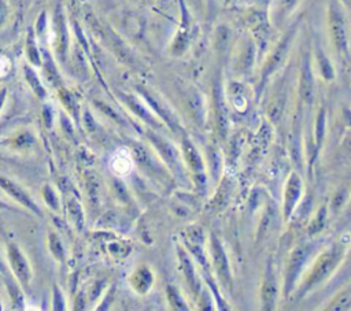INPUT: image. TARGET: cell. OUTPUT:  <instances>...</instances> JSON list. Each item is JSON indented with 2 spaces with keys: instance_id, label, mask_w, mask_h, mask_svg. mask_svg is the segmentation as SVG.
Returning a JSON list of instances; mask_svg holds the SVG:
<instances>
[{
  "instance_id": "d6986e66",
  "label": "cell",
  "mask_w": 351,
  "mask_h": 311,
  "mask_svg": "<svg viewBox=\"0 0 351 311\" xmlns=\"http://www.w3.org/2000/svg\"><path fill=\"white\" fill-rule=\"evenodd\" d=\"M23 73H25V79H26V82L29 84V86L32 88V90L36 93V96H37L38 99H44V97L47 96V90H45L43 82L40 81L38 75H37L36 71L33 70V67L29 66V64H25V66H23Z\"/></svg>"
},
{
  "instance_id": "6da1fadb",
  "label": "cell",
  "mask_w": 351,
  "mask_h": 311,
  "mask_svg": "<svg viewBox=\"0 0 351 311\" xmlns=\"http://www.w3.org/2000/svg\"><path fill=\"white\" fill-rule=\"evenodd\" d=\"M341 258H343V247H340L339 244H333L329 249L321 253L317 262L314 263L311 271L304 279L303 290H308L315 285L321 284L324 279H326L330 275V273L337 267V264L341 262Z\"/></svg>"
},
{
  "instance_id": "3957f363",
  "label": "cell",
  "mask_w": 351,
  "mask_h": 311,
  "mask_svg": "<svg viewBox=\"0 0 351 311\" xmlns=\"http://www.w3.org/2000/svg\"><path fill=\"white\" fill-rule=\"evenodd\" d=\"M310 251H311V247L307 245V244H300L298 248L293 249V252L291 253V258H289V264L287 267V273H285V288H284V292L285 295L289 293V290L292 289L296 278L299 277V273L302 271L303 269V264L306 263V259L308 258L310 255Z\"/></svg>"
},
{
  "instance_id": "5b68a950",
  "label": "cell",
  "mask_w": 351,
  "mask_h": 311,
  "mask_svg": "<svg viewBox=\"0 0 351 311\" xmlns=\"http://www.w3.org/2000/svg\"><path fill=\"white\" fill-rule=\"evenodd\" d=\"M0 188L8 193L16 203H19L21 206L26 207L27 210H30L33 214L41 216L43 212L40 210V207L37 206V203L30 197V195L21 186L18 185L15 181H12L11 178L5 177V175H0Z\"/></svg>"
},
{
  "instance_id": "484cf974",
  "label": "cell",
  "mask_w": 351,
  "mask_h": 311,
  "mask_svg": "<svg viewBox=\"0 0 351 311\" xmlns=\"http://www.w3.org/2000/svg\"><path fill=\"white\" fill-rule=\"evenodd\" d=\"M53 308L58 311H62L64 308V300L60 289L55 285L53 286Z\"/></svg>"
},
{
  "instance_id": "4316f807",
  "label": "cell",
  "mask_w": 351,
  "mask_h": 311,
  "mask_svg": "<svg viewBox=\"0 0 351 311\" xmlns=\"http://www.w3.org/2000/svg\"><path fill=\"white\" fill-rule=\"evenodd\" d=\"M10 67H11L10 60L5 56L0 55V77H4L10 71Z\"/></svg>"
},
{
  "instance_id": "7a4b0ae2",
  "label": "cell",
  "mask_w": 351,
  "mask_h": 311,
  "mask_svg": "<svg viewBox=\"0 0 351 311\" xmlns=\"http://www.w3.org/2000/svg\"><path fill=\"white\" fill-rule=\"evenodd\" d=\"M7 253H8V263H10V267L12 270L14 277L16 278L18 284L23 289L27 290L30 288V281H32L33 273H32L30 264H29L25 253L22 252L19 245L14 241L8 242Z\"/></svg>"
},
{
  "instance_id": "9a60e30c",
  "label": "cell",
  "mask_w": 351,
  "mask_h": 311,
  "mask_svg": "<svg viewBox=\"0 0 351 311\" xmlns=\"http://www.w3.org/2000/svg\"><path fill=\"white\" fill-rule=\"evenodd\" d=\"M25 52H26V58L29 60V63L34 67H41L43 59H41V53L40 49L36 44V36L32 27L27 29V34H26V44H25Z\"/></svg>"
},
{
  "instance_id": "8992f818",
  "label": "cell",
  "mask_w": 351,
  "mask_h": 311,
  "mask_svg": "<svg viewBox=\"0 0 351 311\" xmlns=\"http://www.w3.org/2000/svg\"><path fill=\"white\" fill-rule=\"evenodd\" d=\"M211 255H213V263H214V267L217 270L219 279L230 288L232 286V275H230L228 258H226V253H225L221 242L218 241V238L215 236L211 237Z\"/></svg>"
},
{
  "instance_id": "83f0119b",
  "label": "cell",
  "mask_w": 351,
  "mask_h": 311,
  "mask_svg": "<svg viewBox=\"0 0 351 311\" xmlns=\"http://www.w3.org/2000/svg\"><path fill=\"white\" fill-rule=\"evenodd\" d=\"M7 16H8V7L4 0H0V26L5 22Z\"/></svg>"
},
{
  "instance_id": "d4e9b609",
  "label": "cell",
  "mask_w": 351,
  "mask_h": 311,
  "mask_svg": "<svg viewBox=\"0 0 351 311\" xmlns=\"http://www.w3.org/2000/svg\"><path fill=\"white\" fill-rule=\"evenodd\" d=\"M43 193H44V199H45L47 204H48L51 208L58 210V200H56V197H55V195H53L52 188H51L49 185H47V186L44 188V190H43Z\"/></svg>"
},
{
  "instance_id": "5bb4252c",
  "label": "cell",
  "mask_w": 351,
  "mask_h": 311,
  "mask_svg": "<svg viewBox=\"0 0 351 311\" xmlns=\"http://www.w3.org/2000/svg\"><path fill=\"white\" fill-rule=\"evenodd\" d=\"M311 75L313 74L310 69V62H308V58H306L302 73H300V96L303 101L308 104L313 101V90H314V81Z\"/></svg>"
},
{
  "instance_id": "f546056e",
  "label": "cell",
  "mask_w": 351,
  "mask_h": 311,
  "mask_svg": "<svg viewBox=\"0 0 351 311\" xmlns=\"http://www.w3.org/2000/svg\"><path fill=\"white\" fill-rule=\"evenodd\" d=\"M5 97H7V89L5 88H1L0 89V111L4 105V101H5Z\"/></svg>"
},
{
  "instance_id": "ac0fdd59",
  "label": "cell",
  "mask_w": 351,
  "mask_h": 311,
  "mask_svg": "<svg viewBox=\"0 0 351 311\" xmlns=\"http://www.w3.org/2000/svg\"><path fill=\"white\" fill-rule=\"evenodd\" d=\"M41 59H43V69H44V73H45V77L47 79L55 85V86H59L62 84V79H60V75L55 67V62L52 59V56L49 55V52L47 49L43 51V55H41Z\"/></svg>"
},
{
  "instance_id": "4fadbf2b",
  "label": "cell",
  "mask_w": 351,
  "mask_h": 311,
  "mask_svg": "<svg viewBox=\"0 0 351 311\" xmlns=\"http://www.w3.org/2000/svg\"><path fill=\"white\" fill-rule=\"evenodd\" d=\"M55 27H56V38H58V53L63 59L67 48V27H66V19L60 5H58L55 12Z\"/></svg>"
},
{
  "instance_id": "2e32d148",
  "label": "cell",
  "mask_w": 351,
  "mask_h": 311,
  "mask_svg": "<svg viewBox=\"0 0 351 311\" xmlns=\"http://www.w3.org/2000/svg\"><path fill=\"white\" fill-rule=\"evenodd\" d=\"M152 284V275L147 267L137 269L133 275L130 277V285L138 293H145Z\"/></svg>"
},
{
  "instance_id": "7c38bea8",
  "label": "cell",
  "mask_w": 351,
  "mask_h": 311,
  "mask_svg": "<svg viewBox=\"0 0 351 311\" xmlns=\"http://www.w3.org/2000/svg\"><path fill=\"white\" fill-rule=\"evenodd\" d=\"M292 36H293V32H288V33L284 36V38L281 40V42L277 45V48L274 49V52H273V55L270 56V60L267 62V66H266V69H265V71H263V77H265V78L282 62V59H284V56H285V53H287V51H288V47H289V44H291Z\"/></svg>"
},
{
  "instance_id": "8fae6325",
  "label": "cell",
  "mask_w": 351,
  "mask_h": 311,
  "mask_svg": "<svg viewBox=\"0 0 351 311\" xmlns=\"http://www.w3.org/2000/svg\"><path fill=\"white\" fill-rule=\"evenodd\" d=\"M182 153H184L185 162L188 163L189 169L195 173V175L196 177H203L204 167H203L202 156L196 151L195 145L186 137H184V140H182Z\"/></svg>"
},
{
  "instance_id": "e0dca14e",
  "label": "cell",
  "mask_w": 351,
  "mask_h": 311,
  "mask_svg": "<svg viewBox=\"0 0 351 311\" xmlns=\"http://www.w3.org/2000/svg\"><path fill=\"white\" fill-rule=\"evenodd\" d=\"M121 97L123 99V101L129 105V108L136 114L138 115L141 119H144L147 123H149L151 126H158L156 121L152 118V115L149 114V111L147 108H144V105L132 95H121Z\"/></svg>"
},
{
  "instance_id": "30bf717a",
  "label": "cell",
  "mask_w": 351,
  "mask_h": 311,
  "mask_svg": "<svg viewBox=\"0 0 351 311\" xmlns=\"http://www.w3.org/2000/svg\"><path fill=\"white\" fill-rule=\"evenodd\" d=\"M330 27H332V36L336 42V47L340 52H344L347 49V36H346V26L344 19L341 14L336 10H330Z\"/></svg>"
},
{
  "instance_id": "603a6c76",
  "label": "cell",
  "mask_w": 351,
  "mask_h": 311,
  "mask_svg": "<svg viewBox=\"0 0 351 311\" xmlns=\"http://www.w3.org/2000/svg\"><path fill=\"white\" fill-rule=\"evenodd\" d=\"M49 249L52 252V255L59 260L63 262L64 259V249L58 238V236L55 233H49Z\"/></svg>"
},
{
  "instance_id": "4dcf8cb0",
  "label": "cell",
  "mask_w": 351,
  "mask_h": 311,
  "mask_svg": "<svg viewBox=\"0 0 351 311\" xmlns=\"http://www.w3.org/2000/svg\"><path fill=\"white\" fill-rule=\"evenodd\" d=\"M0 210H8V211H16L14 207H11L10 204H7L5 201L0 200Z\"/></svg>"
},
{
  "instance_id": "277c9868",
  "label": "cell",
  "mask_w": 351,
  "mask_h": 311,
  "mask_svg": "<svg viewBox=\"0 0 351 311\" xmlns=\"http://www.w3.org/2000/svg\"><path fill=\"white\" fill-rule=\"evenodd\" d=\"M277 293H278V286H277V278H276L273 262L271 259H267L263 278H262V288H261V303L263 310L274 308Z\"/></svg>"
},
{
  "instance_id": "44dd1931",
  "label": "cell",
  "mask_w": 351,
  "mask_h": 311,
  "mask_svg": "<svg viewBox=\"0 0 351 311\" xmlns=\"http://www.w3.org/2000/svg\"><path fill=\"white\" fill-rule=\"evenodd\" d=\"M350 307H351V284L348 286H346L344 289H341L333 297V300L329 303L326 310L340 311V310H348Z\"/></svg>"
},
{
  "instance_id": "9c48e42d",
  "label": "cell",
  "mask_w": 351,
  "mask_h": 311,
  "mask_svg": "<svg viewBox=\"0 0 351 311\" xmlns=\"http://www.w3.org/2000/svg\"><path fill=\"white\" fill-rule=\"evenodd\" d=\"M302 193V181L296 173H292L289 177L287 186H285V195H284V215L288 218L295 208L299 197Z\"/></svg>"
},
{
  "instance_id": "52a82bcc",
  "label": "cell",
  "mask_w": 351,
  "mask_h": 311,
  "mask_svg": "<svg viewBox=\"0 0 351 311\" xmlns=\"http://www.w3.org/2000/svg\"><path fill=\"white\" fill-rule=\"evenodd\" d=\"M148 138H149V141L154 144V147L159 151V153H160L162 158L166 160V163L170 166V169H171L176 174L182 173L180 156H178L177 151L174 149V147H173L171 144H169L165 138H162L160 136L154 134V133H148Z\"/></svg>"
},
{
  "instance_id": "f1b7e54d",
  "label": "cell",
  "mask_w": 351,
  "mask_h": 311,
  "mask_svg": "<svg viewBox=\"0 0 351 311\" xmlns=\"http://www.w3.org/2000/svg\"><path fill=\"white\" fill-rule=\"evenodd\" d=\"M0 273H1V275L4 277V279L8 278V277H11L10 273H8V269H7L5 264H4V260H3V258H1V255H0Z\"/></svg>"
},
{
  "instance_id": "7402d4cb",
  "label": "cell",
  "mask_w": 351,
  "mask_h": 311,
  "mask_svg": "<svg viewBox=\"0 0 351 311\" xmlns=\"http://www.w3.org/2000/svg\"><path fill=\"white\" fill-rule=\"evenodd\" d=\"M67 210H69V215L74 219L75 225H78V227H82V222H84V216H82V211L80 207V203L77 201V199L71 197L67 200Z\"/></svg>"
},
{
  "instance_id": "ba28073f",
  "label": "cell",
  "mask_w": 351,
  "mask_h": 311,
  "mask_svg": "<svg viewBox=\"0 0 351 311\" xmlns=\"http://www.w3.org/2000/svg\"><path fill=\"white\" fill-rule=\"evenodd\" d=\"M110 169L118 177L128 175L133 169L132 152L126 148L117 149L110 158Z\"/></svg>"
},
{
  "instance_id": "cb8c5ba5",
  "label": "cell",
  "mask_w": 351,
  "mask_h": 311,
  "mask_svg": "<svg viewBox=\"0 0 351 311\" xmlns=\"http://www.w3.org/2000/svg\"><path fill=\"white\" fill-rule=\"evenodd\" d=\"M167 297H169V301L173 308H176V310H186L188 308L176 288H173V286L167 288Z\"/></svg>"
},
{
  "instance_id": "ffe728a7",
  "label": "cell",
  "mask_w": 351,
  "mask_h": 311,
  "mask_svg": "<svg viewBox=\"0 0 351 311\" xmlns=\"http://www.w3.org/2000/svg\"><path fill=\"white\" fill-rule=\"evenodd\" d=\"M178 258H180V264H181V269H182V271H184V275H185L188 284L191 285V288H192L193 290L197 292V289H199V282H197V279H196V274H195V270H193V264L191 263V260H189V258L186 256V253H185L182 249H180V248H178Z\"/></svg>"
}]
</instances>
